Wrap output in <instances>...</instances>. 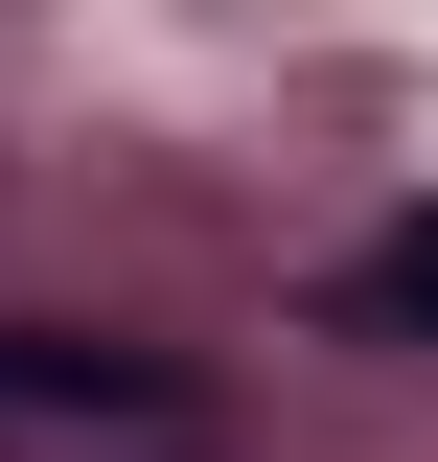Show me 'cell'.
Wrapping results in <instances>:
<instances>
[{"label":"cell","instance_id":"6da1fadb","mask_svg":"<svg viewBox=\"0 0 438 462\" xmlns=\"http://www.w3.org/2000/svg\"><path fill=\"white\" fill-rule=\"evenodd\" d=\"M346 324H370V346H438V231H392V254H346Z\"/></svg>","mask_w":438,"mask_h":462}]
</instances>
